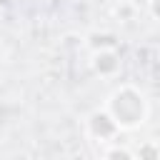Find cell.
Wrapping results in <instances>:
<instances>
[{
	"instance_id": "cell-2",
	"label": "cell",
	"mask_w": 160,
	"mask_h": 160,
	"mask_svg": "<svg viewBox=\"0 0 160 160\" xmlns=\"http://www.w3.org/2000/svg\"><path fill=\"white\" fill-rule=\"evenodd\" d=\"M150 10H152V15L160 20V0H150Z\"/></svg>"
},
{
	"instance_id": "cell-1",
	"label": "cell",
	"mask_w": 160,
	"mask_h": 160,
	"mask_svg": "<svg viewBox=\"0 0 160 160\" xmlns=\"http://www.w3.org/2000/svg\"><path fill=\"white\" fill-rule=\"evenodd\" d=\"M108 115L115 120L118 128H138L148 115V100L138 88L122 85L120 90H115L110 95Z\"/></svg>"
}]
</instances>
